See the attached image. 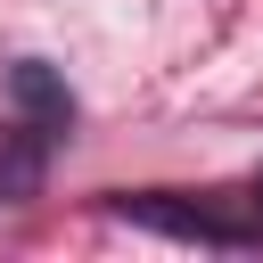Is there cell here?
I'll list each match as a JSON object with an SVG mask.
<instances>
[{
	"mask_svg": "<svg viewBox=\"0 0 263 263\" xmlns=\"http://www.w3.org/2000/svg\"><path fill=\"white\" fill-rule=\"evenodd\" d=\"M123 222L140 230H164V238H189V247H255V222L247 214H222L205 197H181V189H123L115 197Z\"/></svg>",
	"mask_w": 263,
	"mask_h": 263,
	"instance_id": "obj_1",
	"label": "cell"
},
{
	"mask_svg": "<svg viewBox=\"0 0 263 263\" xmlns=\"http://www.w3.org/2000/svg\"><path fill=\"white\" fill-rule=\"evenodd\" d=\"M8 90H16V107H25V123H33L41 140H58V132L74 123V99H66V82H58L49 66H16Z\"/></svg>",
	"mask_w": 263,
	"mask_h": 263,
	"instance_id": "obj_2",
	"label": "cell"
},
{
	"mask_svg": "<svg viewBox=\"0 0 263 263\" xmlns=\"http://www.w3.org/2000/svg\"><path fill=\"white\" fill-rule=\"evenodd\" d=\"M33 189H41V132L33 123H8L0 132V205H16Z\"/></svg>",
	"mask_w": 263,
	"mask_h": 263,
	"instance_id": "obj_3",
	"label": "cell"
},
{
	"mask_svg": "<svg viewBox=\"0 0 263 263\" xmlns=\"http://www.w3.org/2000/svg\"><path fill=\"white\" fill-rule=\"evenodd\" d=\"M255 197H263V189H255Z\"/></svg>",
	"mask_w": 263,
	"mask_h": 263,
	"instance_id": "obj_4",
	"label": "cell"
}]
</instances>
